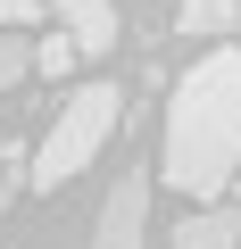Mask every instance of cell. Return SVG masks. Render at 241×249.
Instances as JSON below:
<instances>
[{
	"instance_id": "cell-1",
	"label": "cell",
	"mask_w": 241,
	"mask_h": 249,
	"mask_svg": "<svg viewBox=\"0 0 241 249\" xmlns=\"http://www.w3.org/2000/svg\"><path fill=\"white\" fill-rule=\"evenodd\" d=\"M241 175V50L216 42L167 91V183L191 208H216Z\"/></svg>"
},
{
	"instance_id": "cell-2",
	"label": "cell",
	"mask_w": 241,
	"mask_h": 249,
	"mask_svg": "<svg viewBox=\"0 0 241 249\" xmlns=\"http://www.w3.org/2000/svg\"><path fill=\"white\" fill-rule=\"evenodd\" d=\"M125 124V91L116 83H83V91H67V108L50 116V133H42V150H34V191H58V183H75L100 150H108V133Z\"/></svg>"
},
{
	"instance_id": "cell-3",
	"label": "cell",
	"mask_w": 241,
	"mask_h": 249,
	"mask_svg": "<svg viewBox=\"0 0 241 249\" xmlns=\"http://www.w3.org/2000/svg\"><path fill=\"white\" fill-rule=\"evenodd\" d=\"M142 241H150V175L125 166V175H116V191L100 199V232H92V249H142Z\"/></svg>"
},
{
	"instance_id": "cell-4",
	"label": "cell",
	"mask_w": 241,
	"mask_h": 249,
	"mask_svg": "<svg viewBox=\"0 0 241 249\" xmlns=\"http://www.w3.org/2000/svg\"><path fill=\"white\" fill-rule=\"evenodd\" d=\"M42 9L67 25V42H75L83 58H108V50H116V0H42Z\"/></svg>"
},
{
	"instance_id": "cell-5",
	"label": "cell",
	"mask_w": 241,
	"mask_h": 249,
	"mask_svg": "<svg viewBox=\"0 0 241 249\" xmlns=\"http://www.w3.org/2000/svg\"><path fill=\"white\" fill-rule=\"evenodd\" d=\"M167 249H241V208H191L175 232H167Z\"/></svg>"
},
{
	"instance_id": "cell-6",
	"label": "cell",
	"mask_w": 241,
	"mask_h": 249,
	"mask_svg": "<svg viewBox=\"0 0 241 249\" xmlns=\"http://www.w3.org/2000/svg\"><path fill=\"white\" fill-rule=\"evenodd\" d=\"M241 25V0H183V17H175V34H191V42H224Z\"/></svg>"
},
{
	"instance_id": "cell-7",
	"label": "cell",
	"mask_w": 241,
	"mask_h": 249,
	"mask_svg": "<svg viewBox=\"0 0 241 249\" xmlns=\"http://www.w3.org/2000/svg\"><path fill=\"white\" fill-rule=\"evenodd\" d=\"M34 75V50H25V34H0V91H17Z\"/></svg>"
},
{
	"instance_id": "cell-8",
	"label": "cell",
	"mask_w": 241,
	"mask_h": 249,
	"mask_svg": "<svg viewBox=\"0 0 241 249\" xmlns=\"http://www.w3.org/2000/svg\"><path fill=\"white\" fill-rule=\"evenodd\" d=\"M75 58H83V50H75L67 34H42V42H34V75H67Z\"/></svg>"
},
{
	"instance_id": "cell-9",
	"label": "cell",
	"mask_w": 241,
	"mask_h": 249,
	"mask_svg": "<svg viewBox=\"0 0 241 249\" xmlns=\"http://www.w3.org/2000/svg\"><path fill=\"white\" fill-rule=\"evenodd\" d=\"M25 25H42V0H0V34H25Z\"/></svg>"
},
{
	"instance_id": "cell-10",
	"label": "cell",
	"mask_w": 241,
	"mask_h": 249,
	"mask_svg": "<svg viewBox=\"0 0 241 249\" xmlns=\"http://www.w3.org/2000/svg\"><path fill=\"white\" fill-rule=\"evenodd\" d=\"M17 199V166H0V208H9Z\"/></svg>"
}]
</instances>
